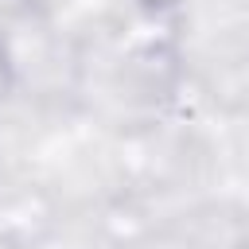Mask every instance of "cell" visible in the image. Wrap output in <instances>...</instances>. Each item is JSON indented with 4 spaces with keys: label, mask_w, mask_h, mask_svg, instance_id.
<instances>
[{
    "label": "cell",
    "mask_w": 249,
    "mask_h": 249,
    "mask_svg": "<svg viewBox=\"0 0 249 249\" xmlns=\"http://www.w3.org/2000/svg\"><path fill=\"white\" fill-rule=\"evenodd\" d=\"M140 8H148V12H175V8H183L187 0H136Z\"/></svg>",
    "instance_id": "6da1fadb"
}]
</instances>
